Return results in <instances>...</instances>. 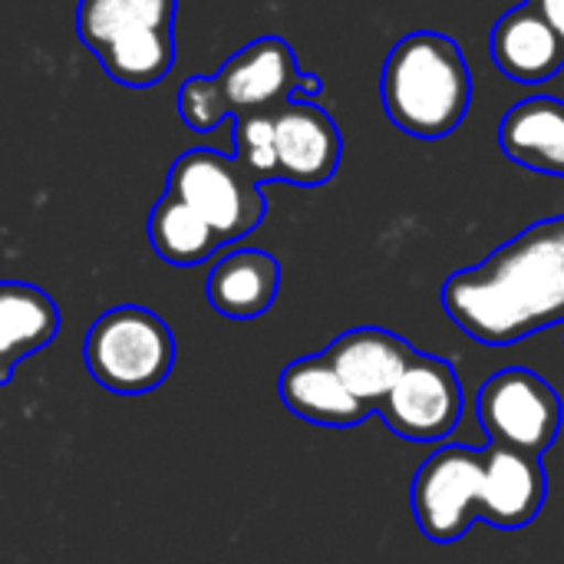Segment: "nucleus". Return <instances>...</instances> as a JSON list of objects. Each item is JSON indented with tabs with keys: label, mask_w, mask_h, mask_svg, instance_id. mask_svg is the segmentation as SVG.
Wrapping results in <instances>:
<instances>
[{
	"label": "nucleus",
	"mask_w": 564,
	"mask_h": 564,
	"mask_svg": "<svg viewBox=\"0 0 564 564\" xmlns=\"http://www.w3.org/2000/svg\"><path fill=\"white\" fill-rule=\"evenodd\" d=\"M449 321L486 347H512L564 321V215L529 225L443 284Z\"/></svg>",
	"instance_id": "f257e3e1"
},
{
	"label": "nucleus",
	"mask_w": 564,
	"mask_h": 564,
	"mask_svg": "<svg viewBox=\"0 0 564 564\" xmlns=\"http://www.w3.org/2000/svg\"><path fill=\"white\" fill-rule=\"evenodd\" d=\"M383 109L413 139H446L473 106V73L459 43L446 33H406L383 63Z\"/></svg>",
	"instance_id": "f03ea898"
},
{
	"label": "nucleus",
	"mask_w": 564,
	"mask_h": 564,
	"mask_svg": "<svg viewBox=\"0 0 564 564\" xmlns=\"http://www.w3.org/2000/svg\"><path fill=\"white\" fill-rule=\"evenodd\" d=\"M83 357L89 377L102 390L139 397L169 380L175 367V337L155 311L122 304L93 321Z\"/></svg>",
	"instance_id": "7ed1b4c3"
},
{
	"label": "nucleus",
	"mask_w": 564,
	"mask_h": 564,
	"mask_svg": "<svg viewBox=\"0 0 564 564\" xmlns=\"http://www.w3.org/2000/svg\"><path fill=\"white\" fill-rule=\"evenodd\" d=\"M165 192L195 208L215 228L221 245L251 235L268 215L261 182L245 172L235 155H221L215 149L182 152L169 169Z\"/></svg>",
	"instance_id": "20e7f679"
},
{
	"label": "nucleus",
	"mask_w": 564,
	"mask_h": 564,
	"mask_svg": "<svg viewBox=\"0 0 564 564\" xmlns=\"http://www.w3.org/2000/svg\"><path fill=\"white\" fill-rule=\"evenodd\" d=\"M476 413L492 446L539 459L562 433V400L555 387L525 367L489 377L476 393Z\"/></svg>",
	"instance_id": "39448f33"
},
{
	"label": "nucleus",
	"mask_w": 564,
	"mask_h": 564,
	"mask_svg": "<svg viewBox=\"0 0 564 564\" xmlns=\"http://www.w3.org/2000/svg\"><path fill=\"white\" fill-rule=\"evenodd\" d=\"M486 479V449L446 446L433 453L410 492V506L420 532L436 545H456L479 519Z\"/></svg>",
	"instance_id": "423d86ee"
},
{
	"label": "nucleus",
	"mask_w": 564,
	"mask_h": 564,
	"mask_svg": "<svg viewBox=\"0 0 564 564\" xmlns=\"http://www.w3.org/2000/svg\"><path fill=\"white\" fill-rule=\"evenodd\" d=\"M377 413L400 440L440 443L463 420V383L443 357L416 354Z\"/></svg>",
	"instance_id": "0eeeda50"
},
{
	"label": "nucleus",
	"mask_w": 564,
	"mask_h": 564,
	"mask_svg": "<svg viewBox=\"0 0 564 564\" xmlns=\"http://www.w3.org/2000/svg\"><path fill=\"white\" fill-rule=\"evenodd\" d=\"M278 178L297 188H321L334 178L344 152L337 122L307 99H288L274 109Z\"/></svg>",
	"instance_id": "6e6552de"
},
{
	"label": "nucleus",
	"mask_w": 564,
	"mask_h": 564,
	"mask_svg": "<svg viewBox=\"0 0 564 564\" xmlns=\"http://www.w3.org/2000/svg\"><path fill=\"white\" fill-rule=\"evenodd\" d=\"M301 69L294 59V50L281 36H261L241 46L225 66L215 73L231 116L241 112H274L288 99L297 96Z\"/></svg>",
	"instance_id": "1a4fd4ad"
},
{
	"label": "nucleus",
	"mask_w": 564,
	"mask_h": 564,
	"mask_svg": "<svg viewBox=\"0 0 564 564\" xmlns=\"http://www.w3.org/2000/svg\"><path fill=\"white\" fill-rule=\"evenodd\" d=\"M416 347L406 344L400 334L383 327H357L340 334L327 350V364L347 383V390L370 406L373 413L387 400V393L400 383L406 367L416 360Z\"/></svg>",
	"instance_id": "9d476101"
},
{
	"label": "nucleus",
	"mask_w": 564,
	"mask_h": 564,
	"mask_svg": "<svg viewBox=\"0 0 564 564\" xmlns=\"http://www.w3.org/2000/svg\"><path fill=\"white\" fill-rule=\"evenodd\" d=\"M549 499V476L539 456H525L502 446H486V479L479 499V519L502 532L532 525Z\"/></svg>",
	"instance_id": "9b49d317"
},
{
	"label": "nucleus",
	"mask_w": 564,
	"mask_h": 564,
	"mask_svg": "<svg viewBox=\"0 0 564 564\" xmlns=\"http://www.w3.org/2000/svg\"><path fill=\"white\" fill-rule=\"evenodd\" d=\"M278 393L294 416H301L314 426L347 430V426H360L367 416H373V410L364 406L347 390V383L337 377V370L327 364L324 354L301 357V360L288 364L278 380Z\"/></svg>",
	"instance_id": "f8f14e48"
},
{
	"label": "nucleus",
	"mask_w": 564,
	"mask_h": 564,
	"mask_svg": "<svg viewBox=\"0 0 564 564\" xmlns=\"http://www.w3.org/2000/svg\"><path fill=\"white\" fill-rule=\"evenodd\" d=\"M496 66L522 86H542L564 66V46L552 23L532 7H512L492 26Z\"/></svg>",
	"instance_id": "ddd939ff"
},
{
	"label": "nucleus",
	"mask_w": 564,
	"mask_h": 564,
	"mask_svg": "<svg viewBox=\"0 0 564 564\" xmlns=\"http://www.w3.org/2000/svg\"><path fill=\"white\" fill-rule=\"evenodd\" d=\"M278 291H281V264L274 254L261 248H241L225 254L205 281L208 304L231 321H254L268 314Z\"/></svg>",
	"instance_id": "4468645a"
},
{
	"label": "nucleus",
	"mask_w": 564,
	"mask_h": 564,
	"mask_svg": "<svg viewBox=\"0 0 564 564\" xmlns=\"http://www.w3.org/2000/svg\"><path fill=\"white\" fill-rule=\"evenodd\" d=\"M59 334L56 301L26 281H0V387L20 360L50 347Z\"/></svg>",
	"instance_id": "2eb2a0df"
},
{
	"label": "nucleus",
	"mask_w": 564,
	"mask_h": 564,
	"mask_svg": "<svg viewBox=\"0 0 564 564\" xmlns=\"http://www.w3.org/2000/svg\"><path fill=\"white\" fill-rule=\"evenodd\" d=\"M502 152L532 172L564 175V99L529 96L499 122Z\"/></svg>",
	"instance_id": "dca6fc26"
},
{
	"label": "nucleus",
	"mask_w": 564,
	"mask_h": 564,
	"mask_svg": "<svg viewBox=\"0 0 564 564\" xmlns=\"http://www.w3.org/2000/svg\"><path fill=\"white\" fill-rule=\"evenodd\" d=\"M145 231H149V245L155 248V254L175 268L205 264L221 248V238L215 235V228L172 192H165L152 205Z\"/></svg>",
	"instance_id": "f3484780"
},
{
	"label": "nucleus",
	"mask_w": 564,
	"mask_h": 564,
	"mask_svg": "<svg viewBox=\"0 0 564 564\" xmlns=\"http://www.w3.org/2000/svg\"><path fill=\"white\" fill-rule=\"evenodd\" d=\"M172 23L175 0H79L76 10V33L93 50V56L122 36L165 30Z\"/></svg>",
	"instance_id": "a211bd4d"
},
{
	"label": "nucleus",
	"mask_w": 564,
	"mask_h": 564,
	"mask_svg": "<svg viewBox=\"0 0 564 564\" xmlns=\"http://www.w3.org/2000/svg\"><path fill=\"white\" fill-rule=\"evenodd\" d=\"M235 159L258 182L278 178L274 112H241V116H235Z\"/></svg>",
	"instance_id": "6ab92c4d"
},
{
	"label": "nucleus",
	"mask_w": 564,
	"mask_h": 564,
	"mask_svg": "<svg viewBox=\"0 0 564 564\" xmlns=\"http://www.w3.org/2000/svg\"><path fill=\"white\" fill-rule=\"evenodd\" d=\"M178 116L192 132H212L231 116V106L215 76H192L178 89Z\"/></svg>",
	"instance_id": "aec40b11"
},
{
	"label": "nucleus",
	"mask_w": 564,
	"mask_h": 564,
	"mask_svg": "<svg viewBox=\"0 0 564 564\" xmlns=\"http://www.w3.org/2000/svg\"><path fill=\"white\" fill-rule=\"evenodd\" d=\"M525 3H532L552 23V30L558 33V40H562L564 46V0H525Z\"/></svg>",
	"instance_id": "412c9836"
}]
</instances>
